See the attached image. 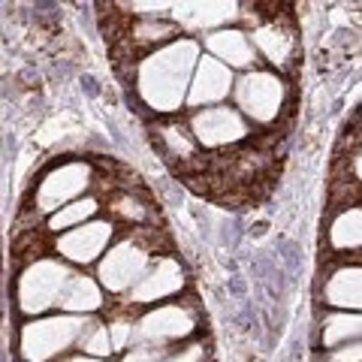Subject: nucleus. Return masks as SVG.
Returning a JSON list of instances; mask_svg holds the SVG:
<instances>
[{"label":"nucleus","mask_w":362,"mask_h":362,"mask_svg":"<svg viewBox=\"0 0 362 362\" xmlns=\"http://www.w3.org/2000/svg\"><path fill=\"white\" fill-rule=\"evenodd\" d=\"M199 42L197 40H173L163 49L151 52L139 66V97L145 100V106L154 112H175L181 103H187V90L190 78L199 64Z\"/></svg>","instance_id":"nucleus-1"},{"label":"nucleus","mask_w":362,"mask_h":362,"mask_svg":"<svg viewBox=\"0 0 362 362\" xmlns=\"http://www.w3.org/2000/svg\"><path fill=\"white\" fill-rule=\"evenodd\" d=\"M88 317L78 314H58V317H42V320H30L21 329V356L28 362H52L70 350L90 332Z\"/></svg>","instance_id":"nucleus-2"},{"label":"nucleus","mask_w":362,"mask_h":362,"mask_svg":"<svg viewBox=\"0 0 362 362\" xmlns=\"http://www.w3.org/2000/svg\"><path fill=\"white\" fill-rule=\"evenodd\" d=\"M70 278L73 272L61 259H37V263H30L21 272L18 281V308L30 317L49 311L52 305L61 302V293Z\"/></svg>","instance_id":"nucleus-3"},{"label":"nucleus","mask_w":362,"mask_h":362,"mask_svg":"<svg viewBox=\"0 0 362 362\" xmlns=\"http://www.w3.org/2000/svg\"><path fill=\"white\" fill-rule=\"evenodd\" d=\"M233 97L239 106V115H247L257 124H269L278 118L281 106H284V82L275 73L247 70L242 78H235Z\"/></svg>","instance_id":"nucleus-4"},{"label":"nucleus","mask_w":362,"mask_h":362,"mask_svg":"<svg viewBox=\"0 0 362 362\" xmlns=\"http://www.w3.org/2000/svg\"><path fill=\"white\" fill-rule=\"evenodd\" d=\"M151 254L136 242H118L109 247V254L100 259V284L109 293H130L139 281L148 275Z\"/></svg>","instance_id":"nucleus-5"},{"label":"nucleus","mask_w":362,"mask_h":362,"mask_svg":"<svg viewBox=\"0 0 362 362\" xmlns=\"http://www.w3.org/2000/svg\"><path fill=\"white\" fill-rule=\"evenodd\" d=\"M88 185H90V166L88 163H64L58 169H52L37 190V209L52 211V214L61 211L64 206L82 199Z\"/></svg>","instance_id":"nucleus-6"},{"label":"nucleus","mask_w":362,"mask_h":362,"mask_svg":"<svg viewBox=\"0 0 362 362\" xmlns=\"http://www.w3.org/2000/svg\"><path fill=\"white\" fill-rule=\"evenodd\" d=\"M190 130H194V139L206 148H223V145H233L247 136V121L239 115V109L230 106H211L202 109L190 121Z\"/></svg>","instance_id":"nucleus-7"},{"label":"nucleus","mask_w":362,"mask_h":362,"mask_svg":"<svg viewBox=\"0 0 362 362\" xmlns=\"http://www.w3.org/2000/svg\"><path fill=\"white\" fill-rule=\"evenodd\" d=\"M194 332V317L181 305H160L133 323V344H166Z\"/></svg>","instance_id":"nucleus-8"},{"label":"nucleus","mask_w":362,"mask_h":362,"mask_svg":"<svg viewBox=\"0 0 362 362\" xmlns=\"http://www.w3.org/2000/svg\"><path fill=\"white\" fill-rule=\"evenodd\" d=\"M112 223L109 221H88L82 226H76L70 233H61L58 239V254L70 263H78V266H88L94 263L109 247L112 242Z\"/></svg>","instance_id":"nucleus-9"},{"label":"nucleus","mask_w":362,"mask_h":362,"mask_svg":"<svg viewBox=\"0 0 362 362\" xmlns=\"http://www.w3.org/2000/svg\"><path fill=\"white\" fill-rule=\"evenodd\" d=\"M235 85L233 70L223 66L221 61H214L211 54H202L194 78H190V90H187V103L190 106H211L221 103L223 97H230V90Z\"/></svg>","instance_id":"nucleus-10"},{"label":"nucleus","mask_w":362,"mask_h":362,"mask_svg":"<svg viewBox=\"0 0 362 362\" xmlns=\"http://www.w3.org/2000/svg\"><path fill=\"white\" fill-rule=\"evenodd\" d=\"M178 28L185 30H223L230 21L239 16L235 4H223V0H209V4H173V13Z\"/></svg>","instance_id":"nucleus-11"},{"label":"nucleus","mask_w":362,"mask_h":362,"mask_svg":"<svg viewBox=\"0 0 362 362\" xmlns=\"http://www.w3.org/2000/svg\"><path fill=\"white\" fill-rule=\"evenodd\" d=\"M206 49L214 61H221L223 66L230 70H251L254 61H257V49L251 37L245 30H235V28H223V30H214L206 37Z\"/></svg>","instance_id":"nucleus-12"},{"label":"nucleus","mask_w":362,"mask_h":362,"mask_svg":"<svg viewBox=\"0 0 362 362\" xmlns=\"http://www.w3.org/2000/svg\"><path fill=\"white\" fill-rule=\"evenodd\" d=\"M185 287V275H181V266L175 259H157V266L148 269L139 284L130 290V302L136 305H148V302H160L166 296H175V293Z\"/></svg>","instance_id":"nucleus-13"},{"label":"nucleus","mask_w":362,"mask_h":362,"mask_svg":"<svg viewBox=\"0 0 362 362\" xmlns=\"http://www.w3.org/2000/svg\"><path fill=\"white\" fill-rule=\"evenodd\" d=\"M323 299L332 308L362 314V266L335 269L332 278L323 287Z\"/></svg>","instance_id":"nucleus-14"},{"label":"nucleus","mask_w":362,"mask_h":362,"mask_svg":"<svg viewBox=\"0 0 362 362\" xmlns=\"http://www.w3.org/2000/svg\"><path fill=\"white\" fill-rule=\"evenodd\" d=\"M61 308L66 314H78L85 317L90 311H97L100 305H103V293H100V284L94 278L88 275H73L70 281H66V287L61 293Z\"/></svg>","instance_id":"nucleus-15"},{"label":"nucleus","mask_w":362,"mask_h":362,"mask_svg":"<svg viewBox=\"0 0 362 362\" xmlns=\"http://www.w3.org/2000/svg\"><path fill=\"white\" fill-rule=\"evenodd\" d=\"M254 49L259 54H266L269 64L284 66L293 58V52H296V40L290 37V30L278 28V25H259L254 30Z\"/></svg>","instance_id":"nucleus-16"},{"label":"nucleus","mask_w":362,"mask_h":362,"mask_svg":"<svg viewBox=\"0 0 362 362\" xmlns=\"http://www.w3.org/2000/svg\"><path fill=\"white\" fill-rule=\"evenodd\" d=\"M350 341H362V314L354 311H338L323 320V344L335 350Z\"/></svg>","instance_id":"nucleus-17"},{"label":"nucleus","mask_w":362,"mask_h":362,"mask_svg":"<svg viewBox=\"0 0 362 362\" xmlns=\"http://www.w3.org/2000/svg\"><path fill=\"white\" fill-rule=\"evenodd\" d=\"M329 242L335 251H362V209H344L332 221Z\"/></svg>","instance_id":"nucleus-18"},{"label":"nucleus","mask_w":362,"mask_h":362,"mask_svg":"<svg viewBox=\"0 0 362 362\" xmlns=\"http://www.w3.org/2000/svg\"><path fill=\"white\" fill-rule=\"evenodd\" d=\"M97 199H90V197H85V199H76V202H70V206H64L61 211H54L52 218H49V230H54V233H70V230H76V226H82V223H88L90 218L97 214Z\"/></svg>","instance_id":"nucleus-19"},{"label":"nucleus","mask_w":362,"mask_h":362,"mask_svg":"<svg viewBox=\"0 0 362 362\" xmlns=\"http://www.w3.org/2000/svg\"><path fill=\"white\" fill-rule=\"evenodd\" d=\"M78 347L85 350L88 356H97V359H106L112 354V341H109V326H90V332L78 341Z\"/></svg>","instance_id":"nucleus-20"},{"label":"nucleus","mask_w":362,"mask_h":362,"mask_svg":"<svg viewBox=\"0 0 362 362\" xmlns=\"http://www.w3.org/2000/svg\"><path fill=\"white\" fill-rule=\"evenodd\" d=\"M136 40L142 42H166L169 37H175V28L166 25V21H142V25H136Z\"/></svg>","instance_id":"nucleus-21"},{"label":"nucleus","mask_w":362,"mask_h":362,"mask_svg":"<svg viewBox=\"0 0 362 362\" xmlns=\"http://www.w3.org/2000/svg\"><path fill=\"white\" fill-rule=\"evenodd\" d=\"M169 356V350L163 344H136L121 362H163Z\"/></svg>","instance_id":"nucleus-22"},{"label":"nucleus","mask_w":362,"mask_h":362,"mask_svg":"<svg viewBox=\"0 0 362 362\" xmlns=\"http://www.w3.org/2000/svg\"><path fill=\"white\" fill-rule=\"evenodd\" d=\"M109 341H112V354L115 350H124L130 341H133V323H112L109 326Z\"/></svg>","instance_id":"nucleus-23"},{"label":"nucleus","mask_w":362,"mask_h":362,"mask_svg":"<svg viewBox=\"0 0 362 362\" xmlns=\"http://www.w3.org/2000/svg\"><path fill=\"white\" fill-rule=\"evenodd\" d=\"M329 362H362V341H350L335 347L329 354Z\"/></svg>","instance_id":"nucleus-24"},{"label":"nucleus","mask_w":362,"mask_h":362,"mask_svg":"<svg viewBox=\"0 0 362 362\" xmlns=\"http://www.w3.org/2000/svg\"><path fill=\"white\" fill-rule=\"evenodd\" d=\"M130 9L133 13H139V16H145L148 21H154V18L166 16V9H173V4H130Z\"/></svg>","instance_id":"nucleus-25"},{"label":"nucleus","mask_w":362,"mask_h":362,"mask_svg":"<svg viewBox=\"0 0 362 362\" xmlns=\"http://www.w3.org/2000/svg\"><path fill=\"white\" fill-rule=\"evenodd\" d=\"M163 362H202V347H187L181 354H169Z\"/></svg>","instance_id":"nucleus-26"},{"label":"nucleus","mask_w":362,"mask_h":362,"mask_svg":"<svg viewBox=\"0 0 362 362\" xmlns=\"http://www.w3.org/2000/svg\"><path fill=\"white\" fill-rule=\"evenodd\" d=\"M115 211H118V214H124V218H142V209L136 206L133 199H127V197H124V199H118Z\"/></svg>","instance_id":"nucleus-27"},{"label":"nucleus","mask_w":362,"mask_h":362,"mask_svg":"<svg viewBox=\"0 0 362 362\" xmlns=\"http://www.w3.org/2000/svg\"><path fill=\"white\" fill-rule=\"evenodd\" d=\"M354 175L359 178V185H362V151L354 157Z\"/></svg>","instance_id":"nucleus-28"},{"label":"nucleus","mask_w":362,"mask_h":362,"mask_svg":"<svg viewBox=\"0 0 362 362\" xmlns=\"http://www.w3.org/2000/svg\"><path fill=\"white\" fill-rule=\"evenodd\" d=\"M64 362H106V359H97V356L82 354V356H70V359H64Z\"/></svg>","instance_id":"nucleus-29"}]
</instances>
